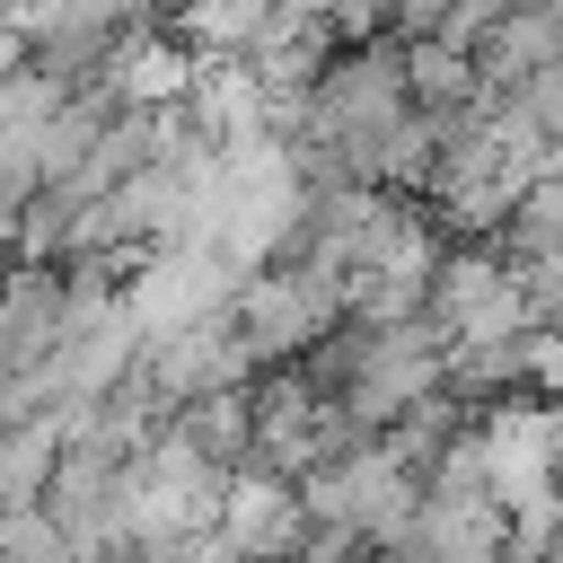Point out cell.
<instances>
[{
  "label": "cell",
  "mask_w": 563,
  "mask_h": 563,
  "mask_svg": "<svg viewBox=\"0 0 563 563\" xmlns=\"http://www.w3.org/2000/svg\"><path fill=\"white\" fill-rule=\"evenodd\" d=\"M545 167H554V176H563V141H545Z\"/></svg>",
  "instance_id": "30bf717a"
},
{
  "label": "cell",
  "mask_w": 563,
  "mask_h": 563,
  "mask_svg": "<svg viewBox=\"0 0 563 563\" xmlns=\"http://www.w3.org/2000/svg\"><path fill=\"white\" fill-rule=\"evenodd\" d=\"M229 290H238V264H229L211 238L176 229V238H150V246H141V264H132V282H123V308H132L141 334H167V325L220 317Z\"/></svg>",
  "instance_id": "7a4b0ae2"
},
{
  "label": "cell",
  "mask_w": 563,
  "mask_h": 563,
  "mask_svg": "<svg viewBox=\"0 0 563 563\" xmlns=\"http://www.w3.org/2000/svg\"><path fill=\"white\" fill-rule=\"evenodd\" d=\"M185 79H194V62H185V44H167V35H132V44L114 53V97H123V106H167V97H185Z\"/></svg>",
  "instance_id": "52a82bcc"
},
{
  "label": "cell",
  "mask_w": 563,
  "mask_h": 563,
  "mask_svg": "<svg viewBox=\"0 0 563 563\" xmlns=\"http://www.w3.org/2000/svg\"><path fill=\"white\" fill-rule=\"evenodd\" d=\"M405 97L431 106V114H466V106L484 97V70H475L466 44H449V35H413V53H405Z\"/></svg>",
  "instance_id": "5b68a950"
},
{
  "label": "cell",
  "mask_w": 563,
  "mask_h": 563,
  "mask_svg": "<svg viewBox=\"0 0 563 563\" xmlns=\"http://www.w3.org/2000/svg\"><path fill=\"white\" fill-rule=\"evenodd\" d=\"M422 317L440 325V343H510L537 325L519 264H501V255H440L422 282Z\"/></svg>",
  "instance_id": "3957f363"
},
{
  "label": "cell",
  "mask_w": 563,
  "mask_h": 563,
  "mask_svg": "<svg viewBox=\"0 0 563 563\" xmlns=\"http://www.w3.org/2000/svg\"><path fill=\"white\" fill-rule=\"evenodd\" d=\"M299 528H308V510H299V484H290V475H273V466H229L220 510H211V528H202L194 545H220V554H290Z\"/></svg>",
  "instance_id": "277c9868"
},
{
  "label": "cell",
  "mask_w": 563,
  "mask_h": 563,
  "mask_svg": "<svg viewBox=\"0 0 563 563\" xmlns=\"http://www.w3.org/2000/svg\"><path fill=\"white\" fill-rule=\"evenodd\" d=\"M510 106H519L545 141H563V53L537 62V70H519V79H510Z\"/></svg>",
  "instance_id": "ba28073f"
},
{
  "label": "cell",
  "mask_w": 563,
  "mask_h": 563,
  "mask_svg": "<svg viewBox=\"0 0 563 563\" xmlns=\"http://www.w3.org/2000/svg\"><path fill=\"white\" fill-rule=\"evenodd\" d=\"M167 431H176L185 449H202L211 466H246V440H255V422H246V387H211V396H185V405L167 413Z\"/></svg>",
  "instance_id": "8992f818"
},
{
  "label": "cell",
  "mask_w": 563,
  "mask_h": 563,
  "mask_svg": "<svg viewBox=\"0 0 563 563\" xmlns=\"http://www.w3.org/2000/svg\"><path fill=\"white\" fill-rule=\"evenodd\" d=\"M229 325L246 343V361H282V352H308L343 325V273L317 264V255H264L255 273H238L229 290Z\"/></svg>",
  "instance_id": "6da1fadb"
},
{
  "label": "cell",
  "mask_w": 563,
  "mask_h": 563,
  "mask_svg": "<svg viewBox=\"0 0 563 563\" xmlns=\"http://www.w3.org/2000/svg\"><path fill=\"white\" fill-rule=\"evenodd\" d=\"M537 413H545V457H554V475H563V396H545Z\"/></svg>",
  "instance_id": "9c48e42d"
}]
</instances>
